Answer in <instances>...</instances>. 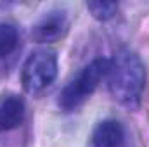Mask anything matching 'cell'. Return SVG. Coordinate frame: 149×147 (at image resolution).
Listing matches in <instances>:
<instances>
[{
    "label": "cell",
    "instance_id": "obj_7",
    "mask_svg": "<svg viewBox=\"0 0 149 147\" xmlns=\"http://www.w3.org/2000/svg\"><path fill=\"white\" fill-rule=\"evenodd\" d=\"M17 30L9 23H0V59L10 55L17 47Z\"/></svg>",
    "mask_w": 149,
    "mask_h": 147
},
{
    "label": "cell",
    "instance_id": "obj_2",
    "mask_svg": "<svg viewBox=\"0 0 149 147\" xmlns=\"http://www.w3.org/2000/svg\"><path fill=\"white\" fill-rule=\"evenodd\" d=\"M111 68V59L106 57H97L90 61L73 80L61 90L57 104L63 111H74L80 107L102 83L104 78H108Z\"/></svg>",
    "mask_w": 149,
    "mask_h": 147
},
{
    "label": "cell",
    "instance_id": "obj_6",
    "mask_svg": "<svg viewBox=\"0 0 149 147\" xmlns=\"http://www.w3.org/2000/svg\"><path fill=\"white\" fill-rule=\"evenodd\" d=\"M24 119V102L17 95L0 99V132L17 128Z\"/></svg>",
    "mask_w": 149,
    "mask_h": 147
},
{
    "label": "cell",
    "instance_id": "obj_8",
    "mask_svg": "<svg viewBox=\"0 0 149 147\" xmlns=\"http://www.w3.org/2000/svg\"><path fill=\"white\" fill-rule=\"evenodd\" d=\"M87 10L90 12V16L101 23H106L113 19L118 12V3L116 2H87Z\"/></svg>",
    "mask_w": 149,
    "mask_h": 147
},
{
    "label": "cell",
    "instance_id": "obj_4",
    "mask_svg": "<svg viewBox=\"0 0 149 147\" xmlns=\"http://www.w3.org/2000/svg\"><path fill=\"white\" fill-rule=\"evenodd\" d=\"M70 30V17L64 9L47 10L33 24L31 35L38 43H52L64 37Z\"/></svg>",
    "mask_w": 149,
    "mask_h": 147
},
{
    "label": "cell",
    "instance_id": "obj_5",
    "mask_svg": "<svg viewBox=\"0 0 149 147\" xmlns=\"http://www.w3.org/2000/svg\"><path fill=\"white\" fill-rule=\"evenodd\" d=\"M125 142V128L116 119L101 121L92 132L94 147H121Z\"/></svg>",
    "mask_w": 149,
    "mask_h": 147
},
{
    "label": "cell",
    "instance_id": "obj_3",
    "mask_svg": "<svg viewBox=\"0 0 149 147\" xmlns=\"http://www.w3.org/2000/svg\"><path fill=\"white\" fill-rule=\"evenodd\" d=\"M56 76H57L56 52L50 49H37L28 55V59L23 64L21 83L28 94L37 95L54 83Z\"/></svg>",
    "mask_w": 149,
    "mask_h": 147
},
{
    "label": "cell",
    "instance_id": "obj_1",
    "mask_svg": "<svg viewBox=\"0 0 149 147\" xmlns=\"http://www.w3.org/2000/svg\"><path fill=\"white\" fill-rule=\"evenodd\" d=\"M108 88L116 102L137 109L146 88V68L139 54L132 49H120L111 59Z\"/></svg>",
    "mask_w": 149,
    "mask_h": 147
}]
</instances>
